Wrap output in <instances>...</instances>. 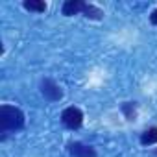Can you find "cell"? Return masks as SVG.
<instances>
[{
	"mask_svg": "<svg viewBox=\"0 0 157 157\" xmlns=\"http://www.w3.org/2000/svg\"><path fill=\"white\" fill-rule=\"evenodd\" d=\"M24 122H26L24 113L19 107H13V105H2L0 107V131L4 135L22 129Z\"/></svg>",
	"mask_w": 157,
	"mask_h": 157,
	"instance_id": "6da1fadb",
	"label": "cell"
},
{
	"mask_svg": "<svg viewBox=\"0 0 157 157\" xmlns=\"http://www.w3.org/2000/svg\"><path fill=\"white\" fill-rule=\"evenodd\" d=\"M61 122L68 129L82 128V124H83V113H82V109H78V107H67L61 113Z\"/></svg>",
	"mask_w": 157,
	"mask_h": 157,
	"instance_id": "7a4b0ae2",
	"label": "cell"
},
{
	"mask_svg": "<svg viewBox=\"0 0 157 157\" xmlns=\"http://www.w3.org/2000/svg\"><path fill=\"white\" fill-rule=\"evenodd\" d=\"M41 94H43L44 100H48V102H57V100L63 98L61 87H59L54 80H48V78L41 82Z\"/></svg>",
	"mask_w": 157,
	"mask_h": 157,
	"instance_id": "3957f363",
	"label": "cell"
},
{
	"mask_svg": "<svg viewBox=\"0 0 157 157\" xmlns=\"http://www.w3.org/2000/svg\"><path fill=\"white\" fill-rule=\"evenodd\" d=\"M68 153L72 157H96V150L83 142H68Z\"/></svg>",
	"mask_w": 157,
	"mask_h": 157,
	"instance_id": "277c9868",
	"label": "cell"
},
{
	"mask_svg": "<svg viewBox=\"0 0 157 157\" xmlns=\"http://www.w3.org/2000/svg\"><path fill=\"white\" fill-rule=\"evenodd\" d=\"M83 8H85V2H82V0H67L63 4V15H67V17L78 15L83 11Z\"/></svg>",
	"mask_w": 157,
	"mask_h": 157,
	"instance_id": "5b68a950",
	"label": "cell"
},
{
	"mask_svg": "<svg viewBox=\"0 0 157 157\" xmlns=\"http://www.w3.org/2000/svg\"><path fill=\"white\" fill-rule=\"evenodd\" d=\"M22 6H24V10L33 11V13H44L46 11V4L43 0H24Z\"/></svg>",
	"mask_w": 157,
	"mask_h": 157,
	"instance_id": "8992f818",
	"label": "cell"
},
{
	"mask_svg": "<svg viewBox=\"0 0 157 157\" xmlns=\"http://www.w3.org/2000/svg\"><path fill=\"white\" fill-rule=\"evenodd\" d=\"M83 17H87V19H93V21H100L102 17H104V11L100 10V8H96V6H93V4H85V8H83Z\"/></svg>",
	"mask_w": 157,
	"mask_h": 157,
	"instance_id": "52a82bcc",
	"label": "cell"
},
{
	"mask_svg": "<svg viewBox=\"0 0 157 157\" xmlns=\"http://www.w3.org/2000/svg\"><path fill=\"white\" fill-rule=\"evenodd\" d=\"M157 142V128H150L140 135V144L142 146H151Z\"/></svg>",
	"mask_w": 157,
	"mask_h": 157,
	"instance_id": "ba28073f",
	"label": "cell"
},
{
	"mask_svg": "<svg viewBox=\"0 0 157 157\" xmlns=\"http://www.w3.org/2000/svg\"><path fill=\"white\" fill-rule=\"evenodd\" d=\"M122 111H124V115H126L128 120H135L137 109H135V104H133V102H126V104H122Z\"/></svg>",
	"mask_w": 157,
	"mask_h": 157,
	"instance_id": "9c48e42d",
	"label": "cell"
},
{
	"mask_svg": "<svg viewBox=\"0 0 157 157\" xmlns=\"http://www.w3.org/2000/svg\"><path fill=\"white\" fill-rule=\"evenodd\" d=\"M150 22H151V24H157V10L151 11V15H150Z\"/></svg>",
	"mask_w": 157,
	"mask_h": 157,
	"instance_id": "30bf717a",
	"label": "cell"
}]
</instances>
